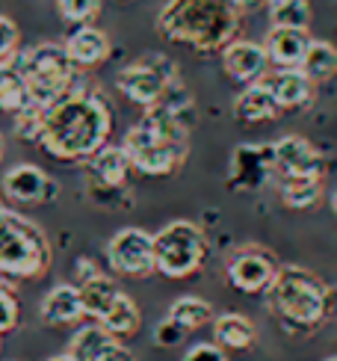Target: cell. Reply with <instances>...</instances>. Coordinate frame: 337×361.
<instances>
[{
	"label": "cell",
	"mask_w": 337,
	"mask_h": 361,
	"mask_svg": "<svg viewBox=\"0 0 337 361\" xmlns=\"http://www.w3.org/2000/svg\"><path fill=\"white\" fill-rule=\"evenodd\" d=\"M110 130L113 110L106 98L86 83H78L54 107L44 110L39 145L63 163L92 160L110 140Z\"/></svg>",
	"instance_id": "6da1fadb"
},
{
	"label": "cell",
	"mask_w": 337,
	"mask_h": 361,
	"mask_svg": "<svg viewBox=\"0 0 337 361\" xmlns=\"http://www.w3.org/2000/svg\"><path fill=\"white\" fill-rule=\"evenodd\" d=\"M157 33L198 54L225 51L240 33V9L231 0H166Z\"/></svg>",
	"instance_id": "7a4b0ae2"
},
{
	"label": "cell",
	"mask_w": 337,
	"mask_h": 361,
	"mask_svg": "<svg viewBox=\"0 0 337 361\" xmlns=\"http://www.w3.org/2000/svg\"><path fill=\"white\" fill-rule=\"evenodd\" d=\"M266 293L272 311L290 332H308L329 317V288L305 267H281Z\"/></svg>",
	"instance_id": "3957f363"
},
{
	"label": "cell",
	"mask_w": 337,
	"mask_h": 361,
	"mask_svg": "<svg viewBox=\"0 0 337 361\" xmlns=\"http://www.w3.org/2000/svg\"><path fill=\"white\" fill-rule=\"evenodd\" d=\"M12 63L24 80L30 107H39V110L54 107L59 98L68 95L80 83V74H78L80 68L68 59L63 44H54V42L36 44V48L18 54Z\"/></svg>",
	"instance_id": "277c9868"
},
{
	"label": "cell",
	"mask_w": 337,
	"mask_h": 361,
	"mask_svg": "<svg viewBox=\"0 0 337 361\" xmlns=\"http://www.w3.org/2000/svg\"><path fill=\"white\" fill-rule=\"evenodd\" d=\"M51 267V243L44 231L27 216L0 214V273L12 279H36Z\"/></svg>",
	"instance_id": "5b68a950"
},
{
	"label": "cell",
	"mask_w": 337,
	"mask_h": 361,
	"mask_svg": "<svg viewBox=\"0 0 337 361\" xmlns=\"http://www.w3.org/2000/svg\"><path fill=\"white\" fill-rule=\"evenodd\" d=\"M207 258V237L190 219H175L154 234V269L166 279H187Z\"/></svg>",
	"instance_id": "8992f818"
},
{
	"label": "cell",
	"mask_w": 337,
	"mask_h": 361,
	"mask_svg": "<svg viewBox=\"0 0 337 361\" xmlns=\"http://www.w3.org/2000/svg\"><path fill=\"white\" fill-rule=\"evenodd\" d=\"M172 83H178V68L160 54H148L140 63L121 68L116 80L121 98H128L142 110H151L154 104H160Z\"/></svg>",
	"instance_id": "52a82bcc"
},
{
	"label": "cell",
	"mask_w": 337,
	"mask_h": 361,
	"mask_svg": "<svg viewBox=\"0 0 337 361\" xmlns=\"http://www.w3.org/2000/svg\"><path fill=\"white\" fill-rule=\"evenodd\" d=\"M278 261L275 255L260 246H243L237 249L225 264L228 284L240 293H266L272 288L275 276H278Z\"/></svg>",
	"instance_id": "ba28073f"
},
{
	"label": "cell",
	"mask_w": 337,
	"mask_h": 361,
	"mask_svg": "<svg viewBox=\"0 0 337 361\" xmlns=\"http://www.w3.org/2000/svg\"><path fill=\"white\" fill-rule=\"evenodd\" d=\"M106 261L118 276L142 279L154 269V234L142 228H121L106 243Z\"/></svg>",
	"instance_id": "9c48e42d"
},
{
	"label": "cell",
	"mask_w": 337,
	"mask_h": 361,
	"mask_svg": "<svg viewBox=\"0 0 337 361\" xmlns=\"http://www.w3.org/2000/svg\"><path fill=\"white\" fill-rule=\"evenodd\" d=\"M275 178L272 163V145H237L231 154V166H228V184L234 190H264Z\"/></svg>",
	"instance_id": "30bf717a"
},
{
	"label": "cell",
	"mask_w": 337,
	"mask_h": 361,
	"mask_svg": "<svg viewBox=\"0 0 337 361\" xmlns=\"http://www.w3.org/2000/svg\"><path fill=\"white\" fill-rule=\"evenodd\" d=\"M275 175L281 178H323V154L305 137H281L272 142Z\"/></svg>",
	"instance_id": "8fae6325"
},
{
	"label": "cell",
	"mask_w": 337,
	"mask_h": 361,
	"mask_svg": "<svg viewBox=\"0 0 337 361\" xmlns=\"http://www.w3.org/2000/svg\"><path fill=\"white\" fill-rule=\"evenodd\" d=\"M0 190L15 204H42V202H51L59 187H56V180H51L33 163H18V166H12L4 175Z\"/></svg>",
	"instance_id": "7c38bea8"
},
{
	"label": "cell",
	"mask_w": 337,
	"mask_h": 361,
	"mask_svg": "<svg viewBox=\"0 0 337 361\" xmlns=\"http://www.w3.org/2000/svg\"><path fill=\"white\" fill-rule=\"evenodd\" d=\"M68 355L74 361H136L125 343L113 338L98 323L83 326L74 332V338L68 343Z\"/></svg>",
	"instance_id": "4fadbf2b"
},
{
	"label": "cell",
	"mask_w": 337,
	"mask_h": 361,
	"mask_svg": "<svg viewBox=\"0 0 337 361\" xmlns=\"http://www.w3.org/2000/svg\"><path fill=\"white\" fill-rule=\"evenodd\" d=\"M222 68L231 80L237 83H260L266 78V68H269V56L266 48L257 42L249 39H234L228 48L222 51Z\"/></svg>",
	"instance_id": "5bb4252c"
},
{
	"label": "cell",
	"mask_w": 337,
	"mask_h": 361,
	"mask_svg": "<svg viewBox=\"0 0 337 361\" xmlns=\"http://www.w3.org/2000/svg\"><path fill=\"white\" fill-rule=\"evenodd\" d=\"M264 83L281 110H302L317 95V83L302 68H275L269 78H264Z\"/></svg>",
	"instance_id": "9a60e30c"
},
{
	"label": "cell",
	"mask_w": 337,
	"mask_h": 361,
	"mask_svg": "<svg viewBox=\"0 0 337 361\" xmlns=\"http://www.w3.org/2000/svg\"><path fill=\"white\" fill-rule=\"evenodd\" d=\"M314 36L308 30H281L272 27L264 42L266 56L275 68H302V59L308 54Z\"/></svg>",
	"instance_id": "2e32d148"
},
{
	"label": "cell",
	"mask_w": 337,
	"mask_h": 361,
	"mask_svg": "<svg viewBox=\"0 0 337 361\" xmlns=\"http://www.w3.org/2000/svg\"><path fill=\"white\" fill-rule=\"evenodd\" d=\"M66 54H68V59L78 68H95V66H101L106 56H110V51H113V42H110V36L104 33V30H98V27H92V24H86V27H78L74 33L66 39Z\"/></svg>",
	"instance_id": "e0dca14e"
},
{
	"label": "cell",
	"mask_w": 337,
	"mask_h": 361,
	"mask_svg": "<svg viewBox=\"0 0 337 361\" xmlns=\"http://www.w3.org/2000/svg\"><path fill=\"white\" fill-rule=\"evenodd\" d=\"M86 317L83 299L78 284H56V288L42 299V320L48 326H74Z\"/></svg>",
	"instance_id": "ac0fdd59"
},
{
	"label": "cell",
	"mask_w": 337,
	"mask_h": 361,
	"mask_svg": "<svg viewBox=\"0 0 337 361\" xmlns=\"http://www.w3.org/2000/svg\"><path fill=\"white\" fill-rule=\"evenodd\" d=\"M281 113V107L275 104L269 86L260 80L246 86L243 92L234 98V118L243 125H260V122H272L275 116Z\"/></svg>",
	"instance_id": "d6986e66"
},
{
	"label": "cell",
	"mask_w": 337,
	"mask_h": 361,
	"mask_svg": "<svg viewBox=\"0 0 337 361\" xmlns=\"http://www.w3.org/2000/svg\"><path fill=\"white\" fill-rule=\"evenodd\" d=\"M255 341H257V329L246 314L228 311V314L213 317V343H216V347L243 353V350H252Z\"/></svg>",
	"instance_id": "ffe728a7"
},
{
	"label": "cell",
	"mask_w": 337,
	"mask_h": 361,
	"mask_svg": "<svg viewBox=\"0 0 337 361\" xmlns=\"http://www.w3.org/2000/svg\"><path fill=\"white\" fill-rule=\"evenodd\" d=\"M130 160H128V152L121 145H104L101 152L89 160V172L92 178L98 180L101 187H121L128 180V172H130Z\"/></svg>",
	"instance_id": "44dd1931"
},
{
	"label": "cell",
	"mask_w": 337,
	"mask_h": 361,
	"mask_svg": "<svg viewBox=\"0 0 337 361\" xmlns=\"http://www.w3.org/2000/svg\"><path fill=\"white\" fill-rule=\"evenodd\" d=\"M80 288V299H83V311H86V317H92V320H101L106 311L113 308V302L118 299V284L110 279V276H92V279H86L83 284H78Z\"/></svg>",
	"instance_id": "7402d4cb"
},
{
	"label": "cell",
	"mask_w": 337,
	"mask_h": 361,
	"mask_svg": "<svg viewBox=\"0 0 337 361\" xmlns=\"http://www.w3.org/2000/svg\"><path fill=\"white\" fill-rule=\"evenodd\" d=\"M140 323H142V314H140V305L133 302V299L121 290L118 293V299L113 302V308L104 314V317L98 320V326H104L106 332H110L113 338H118V341H125V338H130V335H136V329H140Z\"/></svg>",
	"instance_id": "603a6c76"
},
{
	"label": "cell",
	"mask_w": 337,
	"mask_h": 361,
	"mask_svg": "<svg viewBox=\"0 0 337 361\" xmlns=\"http://www.w3.org/2000/svg\"><path fill=\"white\" fill-rule=\"evenodd\" d=\"M278 195H281L284 207L311 210L323 199V178H281Z\"/></svg>",
	"instance_id": "cb8c5ba5"
},
{
	"label": "cell",
	"mask_w": 337,
	"mask_h": 361,
	"mask_svg": "<svg viewBox=\"0 0 337 361\" xmlns=\"http://www.w3.org/2000/svg\"><path fill=\"white\" fill-rule=\"evenodd\" d=\"M302 71L308 74L314 83H326L337 74V48L331 42H323V39H314L308 54L302 59Z\"/></svg>",
	"instance_id": "d4e9b609"
},
{
	"label": "cell",
	"mask_w": 337,
	"mask_h": 361,
	"mask_svg": "<svg viewBox=\"0 0 337 361\" xmlns=\"http://www.w3.org/2000/svg\"><path fill=\"white\" fill-rule=\"evenodd\" d=\"M166 317L175 320L183 332H195V329H202L213 320V308H210V302H204V299H198V296H180L168 305Z\"/></svg>",
	"instance_id": "484cf974"
},
{
	"label": "cell",
	"mask_w": 337,
	"mask_h": 361,
	"mask_svg": "<svg viewBox=\"0 0 337 361\" xmlns=\"http://www.w3.org/2000/svg\"><path fill=\"white\" fill-rule=\"evenodd\" d=\"M266 12H269V24L281 30H308L311 24L308 0H269Z\"/></svg>",
	"instance_id": "4316f807"
},
{
	"label": "cell",
	"mask_w": 337,
	"mask_h": 361,
	"mask_svg": "<svg viewBox=\"0 0 337 361\" xmlns=\"http://www.w3.org/2000/svg\"><path fill=\"white\" fill-rule=\"evenodd\" d=\"M30 104L27 98V89H24V80L18 68H15L12 59L0 63V113H21Z\"/></svg>",
	"instance_id": "83f0119b"
},
{
	"label": "cell",
	"mask_w": 337,
	"mask_h": 361,
	"mask_svg": "<svg viewBox=\"0 0 337 361\" xmlns=\"http://www.w3.org/2000/svg\"><path fill=\"white\" fill-rule=\"evenodd\" d=\"M56 9L66 24L86 27L101 15V0H56Z\"/></svg>",
	"instance_id": "f1b7e54d"
},
{
	"label": "cell",
	"mask_w": 337,
	"mask_h": 361,
	"mask_svg": "<svg viewBox=\"0 0 337 361\" xmlns=\"http://www.w3.org/2000/svg\"><path fill=\"white\" fill-rule=\"evenodd\" d=\"M18 44H21L18 24H15L9 15H0V63L18 56Z\"/></svg>",
	"instance_id": "f546056e"
},
{
	"label": "cell",
	"mask_w": 337,
	"mask_h": 361,
	"mask_svg": "<svg viewBox=\"0 0 337 361\" xmlns=\"http://www.w3.org/2000/svg\"><path fill=\"white\" fill-rule=\"evenodd\" d=\"M18 299H15V293L9 288H4L0 284V335L12 332L15 326H18Z\"/></svg>",
	"instance_id": "4dcf8cb0"
},
{
	"label": "cell",
	"mask_w": 337,
	"mask_h": 361,
	"mask_svg": "<svg viewBox=\"0 0 337 361\" xmlns=\"http://www.w3.org/2000/svg\"><path fill=\"white\" fill-rule=\"evenodd\" d=\"M190 332H183V329L175 323V320H160L157 323V329H154V343H157V347H178V343L183 341V338H187Z\"/></svg>",
	"instance_id": "1f68e13d"
},
{
	"label": "cell",
	"mask_w": 337,
	"mask_h": 361,
	"mask_svg": "<svg viewBox=\"0 0 337 361\" xmlns=\"http://www.w3.org/2000/svg\"><path fill=\"white\" fill-rule=\"evenodd\" d=\"M183 361H228V353L216 343H195V347L187 350Z\"/></svg>",
	"instance_id": "d6a6232c"
},
{
	"label": "cell",
	"mask_w": 337,
	"mask_h": 361,
	"mask_svg": "<svg viewBox=\"0 0 337 361\" xmlns=\"http://www.w3.org/2000/svg\"><path fill=\"white\" fill-rule=\"evenodd\" d=\"M92 276H98L95 264H89L86 258H80V261H78V281L83 284V281H86V279H92Z\"/></svg>",
	"instance_id": "836d02e7"
},
{
	"label": "cell",
	"mask_w": 337,
	"mask_h": 361,
	"mask_svg": "<svg viewBox=\"0 0 337 361\" xmlns=\"http://www.w3.org/2000/svg\"><path fill=\"white\" fill-rule=\"evenodd\" d=\"M231 4H234L240 12H252V9H264L269 0H231Z\"/></svg>",
	"instance_id": "e575fe53"
},
{
	"label": "cell",
	"mask_w": 337,
	"mask_h": 361,
	"mask_svg": "<svg viewBox=\"0 0 337 361\" xmlns=\"http://www.w3.org/2000/svg\"><path fill=\"white\" fill-rule=\"evenodd\" d=\"M337 314V288H329V317Z\"/></svg>",
	"instance_id": "d590c367"
},
{
	"label": "cell",
	"mask_w": 337,
	"mask_h": 361,
	"mask_svg": "<svg viewBox=\"0 0 337 361\" xmlns=\"http://www.w3.org/2000/svg\"><path fill=\"white\" fill-rule=\"evenodd\" d=\"M329 204H331V214L337 216V190H331V195H329Z\"/></svg>",
	"instance_id": "8d00e7d4"
},
{
	"label": "cell",
	"mask_w": 337,
	"mask_h": 361,
	"mask_svg": "<svg viewBox=\"0 0 337 361\" xmlns=\"http://www.w3.org/2000/svg\"><path fill=\"white\" fill-rule=\"evenodd\" d=\"M48 361H74L68 353H59V355H54V358H48Z\"/></svg>",
	"instance_id": "74e56055"
},
{
	"label": "cell",
	"mask_w": 337,
	"mask_h": 361,
	"mask_svg": "<svg viewBox=\"0 0 337 361\" xmlns=\"http://www.w3.org/2000/svg\"><path fill=\"white\" fill-rule=\"evenodd\" d=\"M4 145H6V142H4V133H0V157H4Z\"/></svg>",
	"instance_id": "f35d334b"
},
{
	"label": "cell",
	"mask_w": 337,
	"mask_h": 361,
	"mask_svg": "<svg viewBox=\"0 0 337 361\" xmlns=\"http://www.w3.org/2000/svg\"><path fill=\"white\" fill-rule=\"evenodd\" d=\"M326 361H337V355H331V358H326Z\"/></svg>",
	"instance_id": "ab89813d"
},
{
	"label": "cell",
	"mask_w": 337,
	"mask_h": 361,
	"mask_svg": "<svg viewBox=\"0 0 337 361\" xmlns=\"http://www.w3.org/2000/svg\"><path fill=\"white\" fill-rule=\"evenodd\" d=\"M4 210H6V207H4V204H0V214H4Z\"/></svg>",
	"instance_id": "60d3db41"
}]
</instances>
